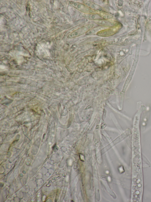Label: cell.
Instances as JSON below:
<instances>
[{
	"mask_svg": "<svg viewBox=\"0 0 151 202\" xmlns=\"http://www.w3.org/2000/svg\"><path fill=\"white\" fill-rule=\"evenodd\" d=\"M94 26V24H90L80 28L73 32L70 35H72L71 37H75L82 35L91 29Z\"/></svg>",
	"mask_w": 151,
	"mask_h": 202,
	"instance_id": "1",
	"label": "cell"
},
{
	"mask_svg": "<svg viewBox=\"0 0 151 202\" xmlns=\"http://www.w3.org/2000/svg\"><path fill=\"white\" fill-rule=\"evenodd\" d=\"M74 7L82 11L88 13H93V11L92 10H90V8H88L87 6L82 4L78 3H73Z\"/></svg>",
	"mask_w": 151,
	"mask_h": 202,
	"instance_id": "2",
	"label": "cell"
},
{
	"mask_svg": "<svg viewBox=\"0 0 151 202\" xmlns=\"http://www.w3.org/2000/svg\"><path fill=\"white\" fill-rule=\"evenodd\" d=\"M85 5L87 7H90L91 9L95 10V11L102 12L103 10L100 6L90 2L86 1L84 2Z\"/></svg>",
	"mask_w": 151,
	"mask_h": 202,
	"instance_id": "3",
	"label": "cell"
},
{
	"mask_svg": "<svg viewBox=\"0 0 151 202\" xmlns=\"http://www.w3.org/2000/svg\"><path fill=\"white\" fill-rule=\"evenodd\" d=\"M102 16L98 14H88L84 15L85 17L88 19L93 20L103 19V18Z\"/></svg>",
	"mask_w": 151,
	"mask_h": 202,
	"instance_id": "4",
	"label": "cell"
}]
</instances>
